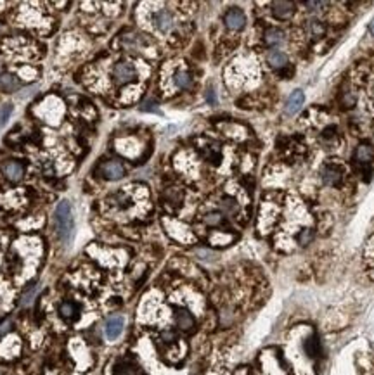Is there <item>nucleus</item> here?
Returning <instances> with one entry per match:
<instances>
[{
  "label": "nucleus",
  "instance_id": "f704fd0d",
  "mask_svg": "<svg viewBox=\"0 0 374 375\" xmlns=\"http://www.w3.org/2000/svg\"><path fill=\"white\" fill-rule=\"evenodd\" d=\"M369 31H371V35L374 36V19L371 21V24H369Z\"/></svg>",
  "mask_w": 374,
  "mask_h": 375
},
{
  "label": "nucleus",
  "instance_id": "9b49d317",
  "mask_svg": "<svg viewBox=\"0 0 374 375\" xmlns=\"http://www.w3.org/2000/svg\"><path fill=\"white\" fill-rule=\"evenodd\" d=\"M154 24H156L159 31H168V29L174 26V18H172V14L168 11L161 9L154 14Z\"/></svg>",
  "mask_w": 374,
  "mask_h": 375
},
{
  "label": "nucleus",
  "instance_id": "0eeeda50",
  "mask_svg": "<svg viewBox=\"0 0 374 375\" xmlns=\"http://www.w3.org/2000/svg\"><path fill=\"white\" fill-rule=\"evenodd\" d=\"M272 14L277 19H289L295 14V4L288 2V0H279V2L272 4Z\"/></svg>",
  "mask_w": 374,
  "mask_h": 375
},
{
  "label": "nucleus",
  "instance_id": "7c9ffc66",
  "mask_svg": "<svg viewBox=\"0 0 374 375\" xmlns=\"http://www.w3.org/2000/svg\"><path fill=\"white\" fill-rule=\"evenodd\" d=\"M11 328H12V325H11V322H6V323H4V325H0V339H2V337H4V335H6V334H7V332H9V330H11Z\"/></svg>",
  "mask_w": 374,
  "mask_h": 375
},
{
  "label": "nucleus",
  "instance_id": "f03ea898",
  "mask_svg": "<svg viewBox=\"0 0 374 375\" xmlns=\"http://www.w3.org/2000/svg\"><path fill=\"white\" fill-rule=\"evenodd\" d=\"M135 77H137L135 67L128 64V62H118L115 66V69H113V78H115V82L118 85H127V83L133 82Z\"/></svg>",
  "mask_w": 374,
  "mask_h": 375
},
{
  "label": "nucleus",
  "instance_id": "9d476101",
  "mask_svg": "<svg viewBox=\"0 0 374 375\" xmlns=\"http://www.w3.org/2000/svg\"><path fill=\"white\" fill-rule=\"evenodd\" d=\"M59 315L66 320V322H75L80 315V306L77 303L66 301L59 306Z\"/></svg>",
  "mask_w": 374,
  "mask_h": 375
},
{
  "label": "nucleus",
  "instance_id": "cd10ccee",
  "mask_svg": "<svg viewBox=\"0 0 374 375\" xmlns=\"http://www.w3.org/2000/svg\"><path fill=\"white\" fill-rule=\"evenodd\" d=\"M161 339L165 341V343H174V341H177V334H175L174 330H165L161 334Z\"/></svg>",
  "mask_w": 374,
  "mask_h": 375
},
{
  "label": "nucleus",
  "instance_id": "7ed1b4c3",
  "mask_svg": "<svg viewBox=\"0 0 374 375\" xmlns=\"http://www.w3.org/2000/svg\"><path fill=\"white\" fill-rule=\"evenodd\" d=\"M100 175L106 180H120L125 175V168L116 159H108L100 164Z\"/></svg>",
  "mask_w": 374,
  "mask_h": 375
},
{
  "label": "nucleus",
  "instance_id": "c85d7f7f",
  "mask_svg": "<svg viewBox=\"0 0 374 375\" xmlns=\"http://www.w3.org/2000/svg\"><path fill=\"white\" fill-rule=\"evenodd\" d=\"M322 137H324V138H333V137H336V126H329V128H326L324 133H322Z\"/></svg>",
  "mask_w": 374,
  "mask_h": 375
},
{
  "label": "nucleus",
  "instance_id": "a878e982",
  "mask_svg": "<svg viewBox=\"0 0 374 375\" xmlns=\"http://www.w3.org/2000/svg\"><path fill=\"white\" fill-rule=\"evenodd\" d=\"M12 113V104H6L2 109H0V126H4L7 123V120H9Z\"/></svg>",
  "mask_w": 374,
  "mask_h": 375
},
{
  "label": "nucleus",
  "instance_id": "b1692460",
  "mask_svg": "<svg viewBox=\"0 0 374 375\" xmlns=\"http://www.w3.org/2000/svg\"><path fill=\"white\" fill-rule=\"evenodd\" d=\"M166 201L170 202V204L179 206L180 202H182V192H180V191H175V189H172V191H168V192H166Z\"/></svg>",
  "mask_w": 374,
  "mask_h": 375
},
{
  "label": "nucleus",
  "instance_id": "f3484780",
  "mask_svg": "<svg viewBox=\"0 0 374 375\" xmlns=\"http://www.w3.org/2000/svg\"><path fill=\"white\" fill-rule=\"evenodd\" d=\"M303 348H305V353H307V355H309L310 358H317L319 355H321V343H319L317 335L309 337V339L305 341Z\"/></svg>",
  "mask_w": 374,
  "mask_h": 375
},
{
  "label": "nucleus",
  "instance_id": "dca6fc26",
  "mask_svg": "<svg viewBox=\"0 0 374 375\" xmlns=\"http://www.w3.org/2000/svg\"><path fill=\"white\" fill-rule=\"evenodd\" d=\"M21 88V82L18 78L14 77V74H2L0 77V90L4 92H16Z\"/></svg>",
  "mask_w": 374,
  "mask_h": 375
},
{
  "label": "nucleus",
  "instance_id": "72a5a7b5",
  "mask_svg": "<svg viewBox=\"0 0 374 375\" xmlns=\"http://www.w3.org/2000/svg\"><path fill=\"white\" fill-rule=\"evenodd\" d=\"M208 100L212 104H215V94H213V90H208Z\"/></svg>",
  "mask_w": 374,
  "mask_h": 375
},
{
  "label": "nucleus",
  "instance_id": "bb28decb",
  "mask_svg": "<svg viewBox=\"0 0 374 375\" xmlns=\"http://www.w3.org/2000/svg\"><path fill=\"white\" fill-rule=\"evenodd\" d=\"M222 211L227 213V214H232V213H236V211H237V204H236V202H234V201H230V199L222 201Z\"/></svg>",
  "mask_w": 374,
  "mask_h": 375
},
{
  "label": "nucleus",
  "instance_id": "473e14b6",
  "mask_svg": "<svg viewBox=\"0 0 374 375\" xmlns=\"http://www.w3.org/2000/svg\"><path fill=\"white\" fill-rule=\"evenodd\" d=\"M142 111H156V104H153V102L144 104V106H142Z\"/></svg>",
  "mask_w": 374,
  "mask_h": 375
},
{
  "label": "nucleus",
  "instance_id": "393cba45",
  "mask_svg": "<svg viewBox=\"0 0 374 375\" xmlns=\"http://www.w3.org/2000/svg\"><path fill=\"white\" fill-rule=\"evenodd\" d=\"M355 104V95L350 94V92H342V106L347 107H354Z\"/></svg>",
  "mask_w": 374,
  "mask_h": 375
},
{
  "label": "nucleus",
  "instance_id": "4be33fe9",
  "mask_svg": "<svg viewBox=\"0 0 374 375\" xmlns=\"http://www.w3.org/2000/svg\"><path fill=\"white\" fill-rule=\"evenodd\" d=\"M205 223L210 225V227L222 225V223H224V214H222V213H210V214L205 216Z\"/></svg>",
  "mask_w": 374,
  "mask_h": 375
},
{
  "label": "nucleus",
  "instance_id": "c756f323",
  "mask_svg": "<svg viewBox=\"0 0 374 375\" xmlns=\"http://www.w3.org/2000/svg\"><path fill=\"white\" fill-rule=\"evenodd\" d=\"M279 73L283 74L284 78H291L293 74H295V67H288V69H286V67H283V69H279Z\"/></svg>",
  "mask_w": 374,
  "mask_h": 375
},
{
  "label": "nucleus",
  "instance_id": "a211bd4d",
  "mask_svg": "<svg viewBox=\"0 0 374 375\" xmlns=\"http://www.w3.org/2000/svg\"><path fill=\"white\" fill-rule=\"evenodd\" d=\"M174 82L179 88H191L192 87V78H191V74L186 73V71H179V73H175Z\"/></svg>",
  "mask_w": 374,
  "mask_h": 375
},
{
  "label": "nucleus",
  "instance_id": "4468645a",
  "mask_svg": "<svg viewBox=\"0 0 374 375\" xmlns=\"http://www.w3.org/2000/svg\"><path fill=\"white\" fill-rule=\"evenodd\" d=\"M263 42L268 47H277V45H281L284 42V33L279 28H268L263 33Z\"/></svg>",
  "mask_w": 374,
  "mask_h": 375
},
{
  "label": "nucleus",
  "instance_id": "5701e85b",
  "mask_svg": "<svg viewBox=\"0 0 374 375\" xmlns=\"http://www.w3.org/2000/svg\"><path fill=\"white\" fill-rule=\"evenodd\" d=\"M314 239V232L310 230V229H305V230H301L300 234L296 235V241H298V244L300 246H307L310 241Z\"/></svg>",
  "mask_w": 374,
  "mask_h": 375
},
{
  "label": "nucleus",
  "instance_id": "412c9836",
  "mask_svg": "<svg viewBox=\"0 0 374 375\" xmlns=\"http://www.w3.org/2000/svg\"><path fill=\"white\" fill-rule=\"evenodd\" d=\"M309 28H310V33H312L314 36H324V33H326V24L319 19L310 21Z\"/></svg>",
  "mask_w": 374,
  "mask_h": 375
},
{
  "label": "nucleus",
  "instance_id": "6e6552de",
  "mask_svg": "<svg viewBox=\"0 0 374 375\" xmlns=\"http://www.w3.org/2000/svg\"><path fill=\"white\" fill-rule=\"evenodd\" d=\"M2 171L11 182H19L24 175V168L23 164L18 161H6L2 164Z\"/></svg>",
  "mask_w": 374,
  "mask_h": 375
},
{
  "label": "nucleus",
  "instance_id": "f257e3e1",
  "mask_svg": "<svg viewBox=\"0 0 374 375\" xmlns=\"http://www.w3.org/2000/svg\"><path fill=\"white\" fill-rule=\"evenodd\" d=\"M54 225L59 241L64 246H70L75 237V216L70 201H61L54 213Z\"/></svg>",
  "mask_w": 374,
  "mask_h": 375
},
{
  "label": "nucleus",
  "instance_id": "aec40b11",
  "mask_svg": "<svg viewBox=\"0 0 374 375\" xmlns=\"http://www.w3.org/2000/svg\"><path fill=\"white\" fill-rule=\"evenodd\" d=\"M115 375H137V370L133 365L123 361V363H118L115 366Z\"/></svg>",
  "mask_w": 374,
  "mask_h": 375
},
{
  "label": "nucleus",
  "instance_id": "f8f14e48",
  "mask_svg": "<svg viewBox=\"0 0 374 375\" xmlns=\"http://www.w3.org/2000/svg\"><path fill=\"white\" fill-rule=\"evenodd\" d=\"M374 158V149L369 144H360L359 147L355 149V154H354V159L357 163L360 164H367L371 163Z\"/></svg>",
  "mask_w": 374,
  "mask_h": 375
},
{
  "label": "nucleus",
  "instance_id": "6ab92c4d",
  "mask_svg": "<svg viewBox=\"0 0 374 375\" xmlns=\"http://www.w3.org/2000/svg\"><path fill=\"white\" fill-rule=\"evenodd\" d=\"M37 289H39V284H37V282H33V284L28 285V289L24 290L23 297H21V305H24V306L30 305V303L33 301V297H35V294H37Z\"/></svg>",
  "mask_w": 374,
  "mask_h": 375
},
{
  "label": "nucleus",
  "instance_id": "423d86ee",
  "mask_svg": "<svg viewBox=\"0 0 374 375\" xmlns=\"http://www.w3.org/2000/svg\"><path fill=\"white\" fill-rule=\"evenodd\" d=\"M322 182L326 185H331V187H336V185L342 183V170L338 166H333V164H327V166L322 168L321 171Z\"/></svg>",
  "mask_w": 374,
  "mask_h": 375
},
{
  "label": "nucleus",
  "instance_id": "ddd939ff",
  "mask_svg": "<svg viewBox=\"0 0 374 375\" xmlns=\"http://www.w3.org/2000/svg\"><path fill=\"white\" fill-rule=\"evenodd\" d=\"M303 92L301 90H295L291 95L288 97V102H286V115H295L298 109L303 104Z\"/></svg>",
  "mask_w": 374,
  "mask_h": 375
},
{
  "label": "nucleus",
  "instance_id": "2f4dec72",
  "mask_svg": "<svg viewBox=\"0 0 374 375\" xmlns=\"http://www.w3.org/2000/svg\"><path fill=\"white\" fill-rule=\"evenodd\" d=\"M324 2H305V7H309V11H317V7H322Z\"/></svg>",
  "mask_w": 374,
  "mask_h": 375
},
{
  "label": "nucleus",
  "instance_id": "39448f33",
  "mask_svg": "<svg viewBox=\"0 0 374 375\" xmlns=\"http://www.w3.org/2000/svg\"><path fill=\"white\" fill-rule=\"evenodd\" d=\"M224 21H225L227 28H230V29H241L246 24V16H245V12H243L241 9H237V7H232V9L227 11Z\"/></svg>",
  "mask_w": 374,
  "mask_h": 375
},
{
  "label": "nucleus",
  "instance_id": "1a4fd4ad",
  "mask_svg": "<svg viewBox=\"0 0 374 375\" xmlns=\"http://www.w3.org/2000/svg\"><path fill=\"white\" fill-rule=\"evenodd\" d=\"M175 323H177V327L182 328V330H191V328L194 327L196 320L189 310L179 308V310H175Z\"/></svg>",
  "mask_w": 374,
  "mask_h": 375
},
{
  "label": "nucleus",
  "instance_id": "2eb2a0df",
  "mask_svg": "<svg viewBox=\"0 0 374 375\" xmlns=\"http://www.w3.org/2000/svg\"><path fill=\"white\" fill-rule=\"evenodd\" d=\"M267 61L276 69H283V67L288 66V56H286L283 50H272V52H268Z\"/></svg>",
  "mask_w": 374,
  "mask_h": 375
},
{
  "label": "nucleus",
  "instance_id": "20e7f679",
  "mask_svg": "<svg viewBox=\"0 0 374 375\" xmlns=\"http://www.w3.org/2000/svg\"><path fill=\"white\" fill-rule=\"evenodd\" d=\"M123 318L118 317V315H115V317H109L106 320V325H104V334H106V337L109 341H115L118 339V337L121 335V332H123Z\"/></svg>",
  "mask_w": 374,
  "mask_h": 375
}]
</instances>
